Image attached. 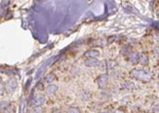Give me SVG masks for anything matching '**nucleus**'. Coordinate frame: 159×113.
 I'll return each mask as SVG.
<instances>
[{
    "instance_id": "12",
    "label": "nucleus",
    "mask_w": 159,
    "mask_h": 113,
    "mask_svg": "<svg viewBox=\"0 0 159 113\" xmlns=\"http://www.w3.org/2000/svg\"><path fill=\"white\" fill-rule=\"evenodd\" d=\"M131 88H134V85L131 81H126V83H124L123 85H122V89H125V90H129V89Z\"/></svg>"
},
{
    "instance_id": "4",
    "label": "nucleus",
    "mask_w": 159,
    "mask_h": 113,
    "mask_svg": "<svg viewBox=\"0 0 159 113\" xmlns=\"http://www.w3.org/2000/svg\"><path fill=\"white\" fill-rule=\"evenodd\" d=\"M13 112V106L11 103L8 101H0V113H11Z\"/></svg>"
},
{
    "instance_id": "14",
    "label": "nucleus",
    "mask_w": 159,
    "mask_h": 113,
    "mask_svg": "<svg viewBox=\"0 0 159 113\" xmlns=\"http://www.w3.org/2000/svg\"><path fill=\"white\" fill-rule=\"evenodd\" d=\"M33 113H44V109L42 108V106L34 107V109H33Z\"/></svg>"
},
{
    "instance_id": "5",
    "label": "nucleus",
    "mask_w": 159,
    "mask_h": 113,
    "mask_svg": "<svg viewBox=\"0 0 159 113\" xmlns=\"http://www.w3.org/2000/svg\"><path fill=\"white\" fill-rule=\"evenodd\" d=\"M108 81H109V76L107 73H103L99 76L97 78V84L100 89H104L108 85Z\"/></svg>"
},
{
    "instance_id": "15",
    "label": "nucleus",
    "mask_w": 159,
    "mask_h": 113,
    "mask_svg": "<svg viewBox=\"0 0 159 113\" xmlns=\"http://www.w3.org/2000/svg\"><path fill=\"white\" fill-rule=\"evenodd\" d=\"M4 93H5V88H4V86L0 85V96H2Z\"/></svg>"
},
{
    "instance_id": "20",
    "label": "nucleus",
    "mask_w": 159,
    "mask_h": 113,
    "mask_svg": "<svg viewBox=\"0 0 159 113\" xmlns=\"http://www.w3.org/2000/svg\"><path fill=\"white\" fill-rule=\"evenodd\" d=\"M100 113H109V112H106V111H104V112H100Z\"/></svg>"
},
{
    "instance_id": "13",
    "label": "nucleus",
    "mask_w": 159,
    "mask_h": 113,
    "mask_svg": "<svg viewBox=\"0 0 159 113\" xmlns=\"http://www.w3.org/2000/svg\"><path fill=\"white\" fill-rule=\"evenodd\" d=\"M67 113H80V109L77 107H69L67 109Z\"/></svg>"
},
{
    "instance_id": "11",
    "label": "nucleus",
    "mask_w": 159,
    "mask_h": 113,
    "mask_svg": "<svg viewBox=\"0 0 159 113\" xmlns=\"http://www.w3.org/2000/svg\"><path fill=\"white\" fill-rule=\"evenodd\" d=\"M139 63L143 64V65H147L149 63V57L146 53H140V59Z\"/></svg>"
},
{
    "instance_id": "6",
    "label": "nucleus",
    "mask_w": 159,
    "mask_h": 113,
    "mask_svg": "<svg viewBox=\"0 0 159 113\" xmlns=\"http://www.w3.org/2000/svg\"><path fill=\"white\" fill-rule=\"evenodd\" d=\"M84 56H85L87 59H90V58L98 59V57L100 56V51H98V50H96V49L87 50V51L84 53Z\"/></svg>"
},
{
    "instance_id": "1",
    "label": "nucleus",
    "mask_w": 159,
    "mask_h": 113,
    "mask_svg": "<svg viewBox=\"0 0 159 113\" xmlns=\"http://www.w3.org/2000/svg\"><path fill=\"white\" fill-rule=\"evenodd\" d=\"M129 74H131L132 79L140 81H143V83H149V81L152 80V73L150 71L144 70V69H141V68L131 69Z\"/></svg>"
},
{
    "instance_id": "10",
    "label": "nucleus",
    "mask_w": 159,
    "mask_h": 113,
    "mask_svg": "<svg viewBox=\"0 0 159 113\" xmlns=\"http://www.w3.org/2000/svg\"><path fill=\"white\" fill-rule=\"evenodd\" d=\"M55 80H57V76H55L54 73H47L46 76H44V81L49 84V85H52Z\"/></svg>"
},
{
    "instance_id": "2",
    "label": "nucleus",
    "mask_w": 159,
    "mask_h": 113,
    "mask_svg": "<svg viewBox=\"0 0 159 113\" xmlns=\"http://www.w3.org/2000/svg\"><path fill=\"white\" fill-rule=\"evenodd\" d=\"M4 88H5V92L8 94L13 93L14 91L18 88V81H16L14 79H10L6 81V84L4 85Z\"/></svg>"
},
{
    "instance_id": "3",
    "label": "nucleus",
    "mask_w": 159,
    "mask_h": 113,
    "mask_svg": "<svg viewBox=\"0 0 159 113\" xmlns=\"http://www.w3.org/2000/svg\"><path fill=\"white\" fill-rule=\"evenodd\" d=\"M45 103V97L43 95H35L31 100V105L33 107H40Z\"/></svg>"
},
{
    "instance_id": "8",
    "label": "nucleus",
    "mask_w": 159,
    "mask_h": 113,
    "mask_svg": "<svg viewBox=\"0 0 159 113\" xmlns=\"http://www.w3.org/2000/svg\"><path fill=\"white\" fill-rule=\"evenodd\" d=\"M84 64H85L86 67H96L100 64V61L96 58H90V59H86L84 61Z\"/></svg>"
},
{
    "instance_id": "7",
    "label": "nucleus",
    "mask_w": 159,
    "mask_h": 113,
    "mask_svg": "<svg viewBox=\"0 0 159 113\" xmlns=\"http://www.w3.org/2000/svg\"><path fill=\"white\" fill-rule=\"evenodd\" d=\"M128 59L132 64H137L139 63V59H140V53L139 52H131L128 54Z\"/></svg>"
},
{
    "instance_id": "17",
    "label": "nucleus",
    "mask_w": 159,
    "mask_h": 113,
    "mask_svg": "<svg viewBox=\"0 0 159 113\" xmlns=\"http://www.w3.org/2000/svg\"><path fill=\"white\" fill-rule=\"evenodd\" d=\"M113 113H123V112H122V111H120V110H115V111L113 112Z\"/></svg>"
},
{
    "instance_id": "16",
    "label": "nucleus",
    "mask_w": 159,
    "mask_h": 113,
    "mask_svg": "<svg viewBox=\"0 0 159 113\" xmlns=\"http://www.w3.org/2000/svg\"><path fill=\"white\" fill-rule=\"evenodd\" d=\"M52 113H62V111L60 109H52Z\"/></svg>"
},
{
    "instance_id": "21",
    "label": "nucleus",
    "mask_w": 159,
    "mask_h": 113,
    "mask_svg": "<svg viewBox=\"0 0 159 113\" xmlns=\"http://www.w3.org/2000/svg\"><path fill=\"white\" fill-rule=\"evenodd\" d=\"M158 79H159V74H158Z\"/></svg>"
},
{
    "instance_id": "18",
    "label": "nucleus",
    "mask_w": 159,
    "mask_h": 113,
    "mask_svg": "<svg viewBox=\"0 0 159 113\" xmlns=\"http://www.w3.org/2000/svg\"><path fill=\"white\" fill-rule=\"evenodd\" d=\"M2 84V78H1V76H0V85Z\"/></svg>"
},
{
    "instance_id": "19",
    "label": "nucleus",
    "mask_w": 159,
    "mask_h": 113,
    "mask_svg": "<svg viewBox=\"0 0 159 113\" xmlns=\"http://www.w3.org/2000/svg\"><path fill=\"white\" fill-rule=\"evenodd\" d=\"M156 14H157V16H158V18H159V10H157V12H156Z\"/></svg>"
},
{
    "instance_id": "9",
    "label": "nucleus",
    "mask_w": 159,
    "mask_h": 113,
    "mask_svg": "<svg viewBox=\"0 0 159 113\" xmlns=\"http://www.w3.org/2000/svg\"><path fill=\"white\" fill-rule=\"evenodd\" d=\"M57 89H59V87H57V85H54V84L49 85L46 87V94L49 96H54V94L57 92Z\"/></svg>"
}]
</instances>
